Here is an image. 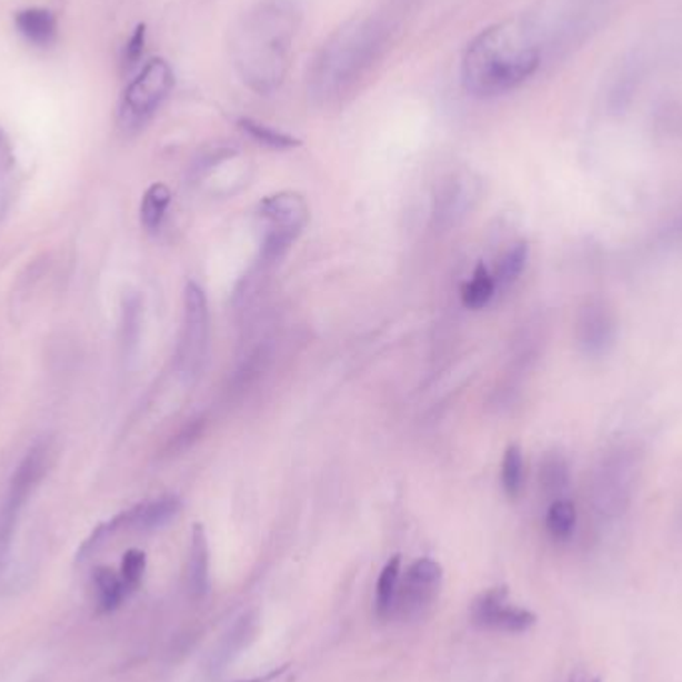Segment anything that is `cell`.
Returning <instances> with one entry per match:
<instances>
[{"label":"cell","instance_id":"1","mask_svg":"<svg viewBox=\"0 0 682 682\" xmlns=\"http://www.w3.org/2000/svg\"><path fill=\"white\" fill-rule=\"evenodd\" d=\"M300 12L292 0H263L235 27L232 59L238 74L258 94L282 87L290 69Z\"/></svg>","mask_w":682,"mask_h":682},{"label":"cell","instance_id":"2","mask_svg":"<svg viewBox=\"0 0 682 682\" xmlns=\"http://www.w3.org/2000/svg\"><path fill=\"white\" fill-rule=\"evenodd\" d=\"M539 67L535 29L525 20H508L471 40L461 62V80L471 97H501L521 87Z\"/></svg>","mask_w":682,"mask_h":682},{"label":"cell","instance_id":"3","mask_svg":"<svg viewBox=\"0 0 682 682\" xmlns=\"http://www.w3.org/2000/svg\"><path fill=\"white\" fill-rule=\"evenodd\" d=\"M383 42L375 20H353L323 44L310 72L313 97L332 100L350 90L370 69Z\"/></svg>","mask_w":682,"mask_h":682},{"label":"cell","instance_id":"4","mask_svg":"<svg viewBox=\"0 0 682 682\" xmlns=\"http://www.w3.org/2000/svg\"><path fill=\"white\" fill-rule=\"evenodd\" d=\"M258 214L268 224L262 242V260L272 263L278 262L305 230L310 222V205L302 194L283 190L265 195L258 204Z\"/></svg>","mask_w":682,"mask_h":682},{"label":"cell","instance_id":"5","mask_svg":"<svg viewBox=\"0 0 682 682\" xmlns=\"http://www.w3.org/2000/svg\"><path fill=\"white\" fill-rule=\"evenodd\" d=\"M174 88V72L164 59H152L140 70L122 98L120 122L128 130L144 127Z\"/></svg>","mask_w":682,"mask_h":682},{"label":"cell","instance_id":"6","mask_svg":"<svg viewBox=\"0 0 682 682\" xmlns=\"http://www.w3.org/2000/svg\"><path fill=\"white\" fill-rule=\"evenodd\" d=\"M636 468V455L631 449H614L601 461L593 481V505L596 515L603 519L623 515L633 495Z\"/></svg>","mask_w":682,"mask_h":682},{"label":"cell","instance_id":"7","mask_svg":"<svg viewBox=\"0 0 682 682\" xmlns=\"http://www.w3.org/2000/svg\"><path fill=\"white\" fill-rule=\"evenodd\" d=\"M210 335V312L205 293L198 283H185L184 290V323L178 343V368L194 378L202 368L208 351Z\"/></svg>","mask_w":682,"mask_h":682},{"label":"cell","instance_id":"8","mask_svg":"<svg viewBox=\"0 0 682 682\" xmlns=\"http://www.w3.org/2000/svg\"><path fill=\"white\" fill-rule=\"evenodd\" d=\"M50 465L49 445H37L29 451V455L20 463L17 473L10 481L9 495L0 511V556L9 546L10 535L20 511L27 505L32 491L39 488L40 481L47 475Z\"/></svg>","mask_w":682,"mask_h":682},{"label":"cell","instance_id":"9","mask_svg":"<svg viewBox=\"0 0 682 682\" xmlns=\"http://www.w3.org/2000/svg\"><path fill=\"white\" fill-rule=\"evenodd\" d=\"M443 581V569L433 559H420L408 569L403 583L398 586L393 614L403 619L423 616L431 604L435 603Z\"/></svg>","mask_w":682,"mask_h":682},{"label":"cell","instance_id":"10","mask_svg":"<svg viewBox=\"0 0 682 682\" xmlns=\"http://www.w3.org/2000/svg\"><path fill=\"white\" fill-rule=\"evenodd\" d=\"M471 619L478 626L503 633H523L536 621L535 614L529 613L526 609L509 604L505 586L489 589L479 596L471 606Z\"/></svg>","mask_w":682,"mask_h":682},{"label":"cell","instance_id":"11","mask_svg":"<svg viewBox=\"0 0 682 682\" xmlns=\"http://www.w3.org/2000/svg\"><path fill=\"white\" fill-rule=\"evenodd\" d=\"M616 335V320L611 305L593 298L581 308L576 320V341L586 355H603L611 350Z\"/></svg>","mask_w":682,"mask_h":682},{"label":"cell","instance_id":"12","mask_svg":"<svg viewBox=\"0 0 682 682\" xmlns=\"http://www.w3.org/2000/svg\"><path fill=\"white\" fill-rule=\"evenodd\" d=\"M182 509V501L175 495H164V498L140 503L137 508L130 509L127 513L112 519L104 525L108 535L118 529H132V531H154L160 526L168 525Z\"/></svg>","mask_w":682,"mask_h":682},{"label":"cell","instance_id":"13","mask_svg":"<svg viewBox=\"0 0 682 682\" xmlns=\"http://www.w3.org/2000/svg\"><path fill=\"white\" fill-rule=\"evenodd\" d=\"M188 591L194 599H202L210 591V546L204 526L194 523L192 526V543L188 556Z\"/></svg>","mask_w":682,"mask_h":682},{"label":"cell","instance_id":"14","mask_svg":"<svg viewBox=\"0 0 682 682\" xmlns=\"http://www.w3.org/2000/svg\"><path fill=\"white\" fill-rule=\"evenodd\" d=\"M17 29L34 47H50L57 40V19L47 9L20 10L14 17Z\"/></svg>","mask_w":682,"mask_h":682},{"label":"cell","instance_id":"15","mask_svg":"<svg viewBox=\"0 0 682 682\" xmlns=\"http://www.w3.org/2000/svg\"><path fill=\"white\" fill-rule=\"evenodd\" d=\"M400 575L401 556H391L385 566L381 569L380 579H378V591H375V614L380 619L393 616V606H395V596H398V586H400Z\"/></svg>","mask_w":682,"mask_h":682},{"label":"cell","instance_id":"16","mask_svg":"<svg viewBox=\"0 0 682 682\" xmlns=\"http://www.w3.org/2000/svg\"><path fill=\"white\" fill-rule=\"evenodd\" d=\"M172 202V194L167 184H152L147 190L140 204V220L148 232H157L167 218L168 205Z\"/></svg>","mask_w":682,"mask_h":682},{"label":"cell","instance_id":"17","mask_svg":"<svg viewBox=\"0 0 682 682\" xmlns=\"http://www.w3.org/2000/svg\"><path fill=\"white\" fill-rule=\"evenodd\" d=\"M495 290H498V285H495L493 275L489 273L485 263H479L475 272L471 275V282L465 283V288H463L461 300H463V305L468 310L478 312V310H483L493 300Z\"/></svg>","mask_w":682,"mask_h":682},{"label":"cell","instance_id":"18","mask_svg":"<svg viewBox=\"0 0 682 682\" xmlns=\"http://www.w3.org/2000/svg\"><path fill=\"white\" fill-rule=\"evenodd\" d=\"M94 586L98 593V606L102 613H110L120 606L128 595L127 586L122 583L120 575H117L112 569L100 566L94 573Z\"/></svg>","mask_w":682,"mask_h":682},{"label":"cell","instance_id":"19","mask_svg":"<svg viewBox=\"0 0 682 682\" xmlns=\"http://www.w3.org/2000/svg\"><path fill=\"white\" fill-rule=\"evenodd\" d=\"M238 127L242 128L248 137L254 138L258 144L272 148V150H292V148L302 144L292 134H285L282 130H275V128L262 124V122H255L252 118H240Z\"/></svg>","mask_w":682,"mask_h":682},{"label":"cell","instance_id":"20","mask_svg":"<svg viewBox=\"0 0 682 682\" xmlns=\"http://www.w3.org/2000/svg\"><path fill=\"white\" fill-rule=\"evenodd\" d=\"M539 481L546 495H561L569 488V463L561 453H546L541 468Z\"/></svg>","mask_w":682,"mask_h":682},{"label":"cell","instance_id":"21","mask_svg":"<svg viewBox=\"0 0 682 682\" xmlns=\"http://www.w3.org/2000/svg\"><path fill=\"white\" fill-rule=\"evenodd\" d=\"M576 525V509L569 499H556L546 511V531L555 541H566Z\"/></svg>","mask_w":682,"mask_h":682},{"label":"cell","instance_id":"22","mask_svg":"<svg viewBox=\"0 0 682 682\" xmlns=\"http://www.w3.org/2000/svg\"><path fill=\"white\" fill-rule=\"evenodd\" d=\"M523 479H525L523 453H521V448L513 443L505 449L503 463H501V485H503V491L508 493V498H519V493L523 489Z\"/></svg>","mask_w":682,"mask_h":682},{"label":"cell","instance_id":"23","mask_svg":"<svg viewBox=\"0 0 682 682\" xmlns=\"http://www.w3.org/2000/svg\"><path fill=\"white\" fill-rule=\"evenodd\" d=\"M641 82V64L639 62H629L624 64L621 74L614 80L613 90H611V110L613 112H623L624 108L631 104L634 92Z\"/></svg>","mask_w":682,"mask_h":682},{"label":"cell","instance_id":"24","mask_svg":"<svg viewBox=\"0 0 682 682\" xmlns=\"http://www.w3.org/2000/svg\"><path fill=\"white\" fill-rule=\"evenodd\" d=\"M526 260H529V245L526 242H519L509 250L508 254L501 258L498 265V272L493 275L498 288H509L511 283L516 282V278L525 270Z\"/></svg>","mask_w":682,"mask_h":682},{"label":"cell","instance_id":"25","mask_svg":"<svg viewBox=\"0 0 682 682\" xmlns=\"http://www.w3.org/2000/svg\"><path fill=\"white\" fill-rule=\"evenodd\" d=\"M144 571H147V555L138 549H130L122 559V571H120V579L127 586V593L137 591L138 585L142 583Z\"/></svg>","mask_w":682,"mask_h":682},{"label":"cell","instance_id":"26","mask_svg":"<svg viewBox=\"0 0 682 682\" xmlns=\"http://www.w3.org/2000/svg\"><path fill=\"white\" fill-rule=\"evenodd\" d=\"M144 42H147V27L138 24L134 34L128 40L127 50H124V64L128 69H132L137 64L142 52H144Z\"/></svg>","mask_w":682,"mask_h":682},{"label":"cell","instance_id":"27","mask_svg":"<svg viewBox=\"0 0 682 682\" xmlns=\"http://www.w3.org/2000/svg\"><path fill=\"white\" fill-rule=\"evenodd\" d=\"M270 679H272V676H268V679H248V681H235V682H265V681H270Z\"/></svg>","mask_w":682,"mask_h":682},{"label":"cell","instance_id":"28","mask_svg":"<svg viewBox=\"0 0 682 682\" xmlns=\"http://www.w3.org/2000/svg\"><path fill=\"white\" fill-rule=\"evenodd\" d=\"M681 526H682V515H681Z\"/></svg>","mask_w":682,"mask_h":682},{"label":"cell","instance_id":"29","mask_svg":"<svg viewBox=\"0 0 682 682\" xmlns=\"http://www.w3.org/2000/svg\"><path fill=\"white\" fill-rule=\"evenodd\" d=\"M596 682V681H595Z\"/></svg>","mask_w":682,"mask_h":682}]
</instances>
